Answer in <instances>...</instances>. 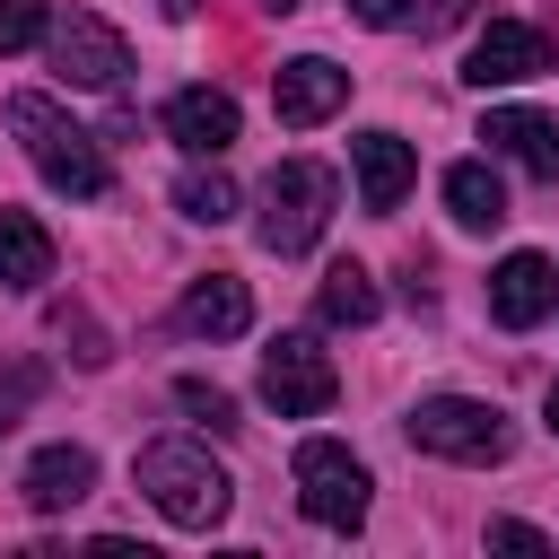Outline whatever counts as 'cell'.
<instances>
[{"label": "cell", "instance_id": "5bb4252c", "mask_svg": "<svg viewBox=\"0 0 559 559\" xmlns=\"http://www.w3.org/2000/svg\"><path fill=\"white\" fill-rule=\"evenodd\" d=\"M175 323H183L192 341H236V332L253 323V288H245L236 271H210V280H192V288H183Z\"/></svg>", "mask_w": 559, "mask_h": 559}, {"label": "cell", "instance_id": "4316f807", "mask_svg": "<svg viewBox=\"0 0 559 559\" xmlns=\"http://www.w3.org/2000/svg\"><path fill=\"white\" fill-rule=\"evenodd\" d=\"M253 9H271V17H288V9H297V0H253Z\"/></svg>", "mask_w": 559, "mask_h": 559}, {"label": "cell", "instance_id": "d4e9b609", "mask_svg": "<svg viewBox=\"0 0 559 559\" xmlns=\"http://www.w3.org/2000/svg\"><path fill=\"white\" fill-rule=\"evenodd\" d=\"M463 17H472V0H437V9L419 17V26H463Z\"/></svg>", "mask_w": 559, "mask_h": 559}, {"label": "cell", "instance_id": "83f0119b", "mask_svg": "<svg viewBox=\"0 0 559 559\" xmlns=\"http://www.w3.org/2000/svg\"><path fill=\"white\" fill-rule=\"evenodd\" d=\"M192 9H201V0H166V17H192Z\"/></svg>", "mask_w": 559, "mask_h": 559}, {"label": "cell", "instance_id": "277c9868", "mask_svg": "<svg viewBox=\"0 0 559 559\" xmlns=\"http://www.w3.org/2000/svg\"><path fill=\"white\" fill-rule=\"evenodd\" d=\"M332 201H341L332 166H314V157H280V166L262 175V218H253L262 253H306V245L323 236Z\"/></svg>", "mask_w": 559, "mask_h": 559}, {"label": "cell", "instance_id": "7402d4cb", "mask_svg": "<svg viewBox=\"0 0 559 559\" xmlns=\"http://www.w3.org/2000/svg\"><path fill=\"white\" fill-rule=\"evenodd\" d=\"M35 393H44V358H17V367H9V376H0V437H9V428H17V411H26V402H35Z\"/></svg>", "mask_w": 559, "mask_h": 559}, {"label": "cell", "instance_id": "4fadbf2b", "mask_svg": "<svg viewBox=\"0 0 559 559\" xmlns=\"http://www.w3.org/2000/svg\"><path fill=\"white\" fill-rule=\"evenodd\" d=\"M550 297H559V271H550L542 253H507V262L489 271V314H498L507 332H533V323L550 314Z\"/></svg>", "mask_w": 559, "mask_h": 559}, {"label": "cell", "instance_id": "7c38bea8", "mask_svg": "<svg viewBox=\"0 0 559 559\" xmlns=\"http://www.w3.org/2000/svg\"><path fill=\"white\" fill-rule=\"evenodd\" d=\"M349 166H358V201L384 218V210H402V192L419 183V157H411V140H393V131H358L349 140Z\"/></svg>", "mask_w": 559, "mask_h": 559}, {"label": "cell", "instance_id": "7a4b0ae2", "mask_svg": "<svg viewBox=\"0 0 559 559\" xmlns=\"http://www.w3.org/2000/svg\"><path fill=\"white\" fill-rule=\"evenodd\" d=\"M131 480H140L148 507H157L166 524H183V533H210V524L236 507V480H227V472L210 463V445H192V437H157V445H140Z\"/></svg>", "mask_w": 559, "mask_h": 559}, {"label": "cell", "instance_id": "6da1fadb", "mask_svg": "<svg viewBox=\"0 0 559 559\" xmlns=\"http://www.w3.org/2000/svg\"><path fill=\"white\" fill-rule=\"evenodd\" d=\"M9 131H17L26 166H35L52 192H70V201H105V192H114V166H105L96 131H79L44 87H17V96H9Z\"/></svg>", "mask_w": 559, "mask_h": 559}, {"label": "cell", "instance_id": "ac0fdd59", "mask_svg": "<svg viewBox=\"0 0 559 559\" xmlns=\"http://www.w3.org/2000/svg\"><path fill=\"white\" fill-rule=\"evenodd\" d=\"M376 306H384V297H376V280H367L358 262H332L323 288H314V314H323V323H376Z\"/></svg>", "mask_w": 559, "mask_h": 559}, {"label": "cell", "instance_id": "484cf974", "mask_svg": "<svg viewBox=\"0 0 559 559\" xmlns=\"http://www.w3.org/2000/svg\"><path fill=\"white\" fill-rule=\"evenodd\" d=\"M542 419H550V437H559V384H550V402H542Z\"/></svg>", "mask_w": 559, "mask_h": 559}, {"label": "cell", "instance_id": "cb8c5ba5", "mask_svg": "<svg viewBox=\"0 0 559 559\" xmlns=\"http://www.w3.org/2000/svg\"><path fill=\"white\" fill-rule=\"evenodd\" d=\"M358 26H411V0H349Z\"/></svg>", "mask_w": 559, "mask_h": 559}, {"label": "cell", "instance_id": "5b68a950", "mask_svg": "<svg viewBox=\"0 0 559 559\" xmlns=\"http://www.w3.org/2000/svg\"><path fill=\"white\" fill-rule=\"evenodd\" d=\"M367 463L341 445V437H306L297 445V507L323 524V533H358L367 524Z\"/></svg>", "mask_w": 559, "mask_h": 559}, {"label": "cell", "instance_id": "30bf717a", "mask_svg": "<svg viewBox=\"0 0 559 559\" xmlns=\"http://www.w3.org/2000/svg\"><path fill=\"white\" fill-rule=\"evenodd\" d=\"M166 140L183 157H227L236 148V96L227 87H175L166 96Z\"/></svg>", "mask_w": 559, "mask_h": 559}, {"label": "cell", "instance_id": "3957f363", "mask_svg": "<svg viewBox=\"0 0 559 559\" xmlns=\"http://www.w3.org/2000/svg\"><path fill=\"white\" fill-rule=\"evenodd\" d=\"M402 437H411L419 454H437V463H507V445H515L507 411H498V402H472V393H428V402H411Z\"/></svg>", "mask_w": 559, "mask_h": 559}, {"label": "cell", "instance_id": "52a82bcc", "mask_svg": "<svg viewBox=\"0 0 559 559\" xmlns=\"http://www.w3.org/2000/svg\"><path fill=\"white\" fill-rule=\"evenodd\" d=\"M44 52H52V70H61L70 87H122V70H131V44H122V35H114L96 9H70V17H52Z\"/></svg>", "mask_w": 559, "mask_h": 559}, {"label": "cell", "instance_id": "e0dca14e", "mask_svg": "<svg viewBox=\"0 0 559 559\" xmlns=\"http://www.w3.org/2000/svg\"><path fill=\"white\" fill-rule=\"evenodd\" d=\"M445 210H454V227H498V218H507L498 166H489V157H454V166H445Z\"/></svg>", "mask_w": 559, "mask_h": 559}, {"label": "cell", "instance_id": "9c48e42d", "mask_svg": "<svg viewBox=\"0 0 559 559\" xmlns=\"http://www.w3.org/2000/svg\"><path fill=\"white\" fill-rule=\"evenodd\" d=\"M341 105H349V70H341V61H323V52L280 61V79H271V114H280L288 131H314V122H332Z\"/></svg>", "mask_w": 559, "mask_h": 559}, {"label": "cell", "instance_id": "44dd1931", "mask_svg": "<svg viewBox=\"0 0 559 559\" xmlns=\"http://www.w3.org/2000/svg\"><path fill=\"white\" fill-rule=\"evenodd\" d=\"M52 35V17L35 9V0H0V52H26V44H44Z\"/></svg>", "mask_w": 559, "mask_h": 559}, {"label": "cell", "instance_id": "8992f818", "mask_svg": "<svg viewBox=\"0 0 559 559\" xmlns=\"http://www.w3.org/2000/svg\"><path fill=\"white\" fill-rule=\"evenodd\" d=\"M332 393H341V376H332V358L306 332H280L262 349V402L280 419H314V411H332Z\"/></svg>", "mask_w": 559, "mask_h": 559}, {"label": "cell", "instance_id": "ffe728a7", "mask_svg": "<svg viewBox=\"0 0 559 559\" xmlns=\"http://www.w3.org/2000/svg\"><path fill=\"white\" fill-rule=\"evenodd\" d=\"M175 402H183L210 437H236V428H245V419H236V402H227L218 384H201V376H175Z\"/></svg>", "mask_w": 559, "mask_h": 559}, {"label": "cell", "instance_id": "2e32d148", "mask_svg": "<svg viewBox=\"0 0 559 559\" xmlns=\"http://www.w3.org/2000/svg\"><path fill=\"white\" fill-rule=\"evenodd\" d=\"M52 280V236H44V218L35 210H9L0 201V288H44Z\"/></svg>", "mask_w": 559, "mask_h": 559}, {"label": "cell", "instance_id": "603a6c76", "mask_svg": "<svg viewBox=\"0 0 559 559\" xmlns=\"http://www.w3.org/2000/svg\"><path fill=\"white\" fill-rule=\"evenodd\" d=\"M489 550H524V559H542V550H550V533H533V524L498 515V524H489Z\"/></svg>", "mask_w": 559, "mask_h": 559}, {"label": "cell", "instance_id": "ba28073f", "mask_svg": "<svg viewBox=\"0 0 559 559\" xmlns=\"http://www.w3.org/2000/svg\"><path fill=\"white\" fill-rule=\"evenodd\" d=\"M542 70H550V35L524 26V17H489L472 35V52H463L472 87H515V79H542Z\"/></svg>", "mask_w": 559, "mask_h": 559}, {"label": "cell", "instance_id": "8fae6325", "mask_svg": "<svg viewBox=\"0 0 559 559\" xmlns=\"http://www.w3.org/2000/svg\"><path fill=\"white\" fill-rule=\"evenodd\" d=\"M480 140H489V157H515L533 183H559V122H550V114H533V105H489Z\"/></svg>", "mask_w": 559, "mask_h": 559}, {"label": "cell", "instance_id": "9a60e30c", "mask_svg": "<svg viewBox=\"0 0 559 559\" xmlns=\"http://www.w3.org/2000/svg\"><path fill=\"white\" fill-rule=\"evenodd\" d=\"M17 489H26L35 515H61V507H79V498L96 489V454H87V445H44V454L17 472Z\"/></svg>", "mask_w": 559, "mask_h": 559}, {"label": "cell", "instance_id": "d6986e66", "mask_svg": "<svg viewBox=\"0 0 559 559\" xmlns=\"http://www.w3.org/2000/svg\"><path fill=\"white\" fill-rule=\"evenodd\" d=\"M175 210H183L192 227H227V218H236V183L218 175V157H201V166L175 183Z\"/></svg>", "mask_w": 559, "mask_h": 559}]
</instances>
